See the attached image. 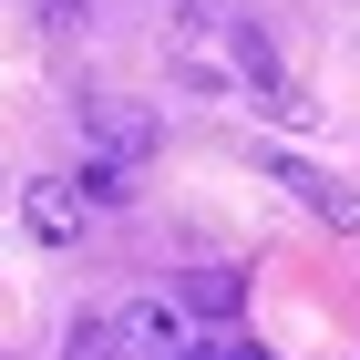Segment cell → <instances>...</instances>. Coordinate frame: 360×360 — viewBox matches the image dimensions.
Listing matches in <instances>:
<instances>
[{
	"label": "cell",
	"instance_id": "277c9868",
	"mask_svg": "<svg viewBox=\"0 0 360 360\" xmlns=\"http://www.w3.org/2000/svg\"><path fill=\"white\" fill-rule=\"evenodd\" d=\"M268 186H288L319 226H360V186H340V175H319L309 155H268Z\"/></svg>",
	"mask_w": 360,
	"mask_h": 360
},
{
	"label": "cell",
	"instance_id": "8992f818",
	"mask_svg": "<svg viewBox=\"0 0 360 360\" xmlns=\"http://www.w3.org/2000/svg\"><path fill=\"white\" fill-rule=\"evenodd\" d=\"M62 360H124V309H83L72 340H62Z\"/></svg>",
	"mask_w": 360,
	"mask_h": 360
},
{
	"label": "cell",
	"instance_id": "6da1fadb",
	"mask_svg": "<svg viewBox=\"0 0 360 360\" xmlns=\"http://www.w3.org/2000/svg\"><path fill=\"white\" fill-rule=\"evenodd\" d=\"M21 226L41 237V248H72L93 226V195H83V175H31L21 186Z\"/></svg>",
	"mask_w": 360,
	"mask_h": 360
},
{
	"label": "cell",
	"instance_id": "3957f363",
	"mask_svg": "<svg viewBox=\"0 0 360 360\" xmlns=\"http://www.w3.org/2000/svg\"><path fill=\"white\" fill-rule=\"evenodd\" d=\"M83 144H93V155H124V165H155L165 124H155L144 103H83Z\"/></svg>",
	"mask_w": 360,
	"mask_h": 360
},
{
	"label": "cell",
	"instance_id": "ba28073f",
	"mask_svg": "<svg viewBox=\"0 0 360 360\" xmlns=\"http://www.w3.org/2000/svg\"><path fill=\"white\" fill-rule=\"evenodd\" d=\"M186 360H268V350H257V340H195Z\"/></svg>",
	"mask_w": 360,
	"mask_h": 360
},
{
	"label": "cell",
	"instance_id": "7a4b0ae2",
	"mask_svg": "<svg viewBox=\"0 0 360 360\" xmlns=\"http://www.w3.org/2000/svg\"><path fill=\"white\" fill-rule=\"evenodd\" d=\"M124 350L134 360H186L195 350V309L186 299H124Z\"/></svg>",
	"mask_w": 360,
	"mask_h": 360
},
{
	"label": "cell",
	"instance_id": "5b68a950",
	"mask_svg": "<svg viewBox=\"0 0 360 360\" xmlns=\"http://www.w3.org/2000/svg\"><path fill=\"white\" fill-rule=\"evenodd\" d=\"M237 299H248L237 268H186V309H195V319H237Z\"/></svg>",
	"mask_w": 360,
	"mask_h": 360
},
{
	"label": "cell",
	"instance_id": "52a82bcc",
	"mask_svg": "<svg viewBox=\"0 0 360 360\" xmlns=\"http://www.w3.org/2000/svg\"><path fill=\"white\" fill-rule=\"evenodd\" d=\"M72 175H83V195H93V206H134V165H124V155H83Z\"/></svg>",
	"mask_w": 360,
	"mask_h": 360
}]
</instances>
